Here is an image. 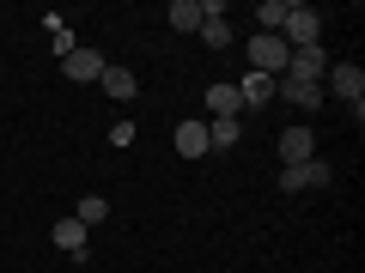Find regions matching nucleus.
Here are the masks:
<instances>
[{
    "instance_id": "f257e3e1",
    "label": "nucleus",
    "mask_w": 365,
    "mask_h": 273,
    "mask_svg": "<svg viewBox=\"0 0 365 273\" xmlns=\"http://www.w3.org/2000/svg\"><path fill=\"white\" fill-rule=\"evenodd\" d=\"M287 61H292V49H287L280 31H256V37H250V73L280 79V73H287Z\"/></svg>"
},
{
    "instance_id": "f03ea898",
    "label": "nucleus",
    "mask_w": 365,
    "mask_h": 273,
    "mask_svg": "<svg viewBox=\"0 0 365 273\" xmlns=\"http://www.w3.org/2000/svg\"><path fill=\"white\" fill-rule=\"evenodd\" d=\"M323 97H347V109L365 104V67H359V61H329V73H323Z\"/></svg>"
},
{
    "instance_id": "7ed1b4c3",
    "label": "nucleus",
    "mask_w": 365,
    "mask_h": 273,
    "mask_svg": "<svg viewBox=\"0 0 365 273\" xmlns=\"http://www.w3.org/2000/svg\"><path fill=\"white\" fill-rule=\"evenodd\" d=\"M280 37H287V49H311V43H323V13H317V6H287Z\"/></svg>"
},
{
    "instance_id": "20e7f679",
    "label": "nucleus",
    "mask_w": 365,
    "mask_h": 273,
    "mask_svg": "<svg viewBox=\"0 0 365 273\" xmlns=\"http://www.w3.org/2000/svg\"><path fill=\"white\" fill-rule=\"evenodd\" d=\"M104 55H98V49H73V55H61V73L67 79H73V85H98V79H104Z\"/></svg>"
},
{
    "instance_id": "39448f33",
    "label": "nucleus",
    "mask_w": 365,
    "mask_h": 273,
    "mask_svg": "<svg viewBox=\"0 0 365 273\" xmlns=\"http://www.w3.org/2000/svg\"><path fill=\"white\" fill-rule=\"evenodd\" d=\"M49 243L61 249V255H73V261H86V243H91V231H86V225L73 219V213H61V219H55V231H49Z\"/></svg>"
},
{
    "instance_id": "423d86ee",
    "label": "nucleus",
    "mask_w": 365,
    "mask_h": 273,
    "mask_svg": "<svg viewBox=\"0 0 365 273\" xmlns=\"http://www.w3.org/2000/svg\"><path fill=\"white\" fill-rule=\"evenodd\" d=\"M170 146H177V158H207V152H213V146H207V122H201V116L177 122V134H170Z\"/></svg>"
},
{
    "instance_id": "0eeeda50",
    "label": "nucleus",
    "mask_w": 365,
    "mask_h": 273,
    "mask_svg": "<svg viewBox=\"0 0 365 273\" xmlns=\"http://www.w3.org/2000/svg\"><path fill=\"white\" fill-rule=\"evenodd\" d=\"M304 158H317V134L304 128V122H292V128L280 134V164H304Z\"/></svg>"
},
{
    "instance_id": "6e6552de",
    "label": "nucleus",
    "mask_w": 365,
    "mask_h": 273,
    "mask_svg": "<svg viewBox=\"0 0 365 273\" xmlns=\"http://www.w3.org/2000/svg\"><path fill=\"white\" fill-rule=\"evenodd\" d=\"M287 73H292V79H311V85H323V73H329V55H323V43H311V49H292Z\"/></svg>"
},
{
    "instance_id": "1a4fd4ad",
    "label": "nucleus",
    "mask_w": 365,
    "mask_h": 273,
    "mask_svg": "<svg viewBox=\"0 0 365 273\" xmlns=\"http://www.w3.org/2000/svg\"><path fill=\"white\" fill-rule=\"evenodd\" d=\"M274 97H287V104H299V109H317V104H323V85H311V79H292V73H280V79H274Z\"/></svg>"
},
{
    "instance_id": "9d476101",
    "label": "nucleus",
    "mask_w": 365,
    "mask_h": 273,
    "mask_svg": "<svg viewBox=\"0 0 365 273\" xmlns=\"http://www.w3.org/2000/svg\"><path fill=\"white\" fill-rule=\"evenodd\" d=\"M237 104H244V109L274 104V79L268 73H244V79H237Z\"/></svg>"
},
{
    "instance_id": "9b49d317",
    "label": "nucleus",
    "mask_w": 365,
    "mask_h": 273,
    "mask_svg": "<svg viewBox=\"0 0 365 273\" xmlns=\"http://www.w3.org/2000/svg\"><path fill=\"white\" fill-rule=\"evenodd\" d=\"M237 140H244V122L237 116H207V146L213 152H232Z\"/></svg>"
},
{
    "instance_id": "f8f14e48",
    "label": "nucleus",
    "mask_w": 365,
    "mask_h": 273,
    "mask_svg": "<svg viewBox=\"0 0 365 273\" xmlns=\"http://www.w3.org/2000/svg\"><path fill=\"white\" fill-rule=\"evenodd\" d=\"M98 85L116 97V104H128V97H140V79H134V67H104V79Z\"/></svg>"
},
{
    "instance_id": "ddd939ff",
    "label": "nucleus",
    "mask_w": 365,
    "mask_h": 273,
    "mask_svg": "<svg viewBox=\"0 0 365 273\" xmlns=\"http://www.w3.org/2000/svg\"><path fill=\"white\" fill-rule=\"evenodd\" d=\"M207 109H213V116H244V104H237V85L213 79V85H207Z\"/></svg>"
},
{
    "instance_id": "4468645a",
    "label": "nucleus",
    "mask_w": 365,
    "mask_h": 273,
    "mask_svg": "<svg viewBox=\"0 0 365 273\" xmlns=\"http://www.w3.org/2000/svg\"><path fill=\"white\" fill-rule=\"evenodd\" d=\"M170 31H201V0H170Z\"/></svg>"
},
{
    "instance_id": "2eb2a0df",
    "label": "nucleus",
    "mask_w": 365,
    "mask_h": 273,
    "mask_svg": "<svg viewBox=\"0 0 365 273\" xmlns=\"http://www.w3.org/2000/svg\"><path fill=\"white\" fill-rule=\"evenodd\" d=\"M73 219L86 225V231H98V225L110 219V200H104V195H86V200H79V207H73Z\"/></svg>"
},
{
    "instance_id": "dca6fc26",
    "label": "nucleus",
    "mask_w": 365,
    "mask_h": 273,
    "mask_svg": "<svg viewBox=\"0 0 365 273\" xmlns=\"http://www.w3.org/2000/svg\"><path fill=\"white\" fill-rule=\"evenodd\" d=\"M287 6H292V0H262V6H256V31H280V25H287Z\"/></svg>"
},
{
    "instance_id": "f3484780",
    "label": "nucleus",
    "mask_w": 365,
    "mask_h": 273,
    "mask_svg": "<svg viewBox=\"0 0 365 273\" xmlns=\"http://www.w3.org/2000/svg\"><path fill=\"white\" fill-rule=\"evenodd\" d=\"M201 37H207V49H232V25L225 18H201Z\"/></svg>"
},
{
    "instance_id": "a211bd4d",
    "label": "nucleus",
    "mask_w": 365,
    "mask_h": 273,
    "mask_svg": "<svg viewBox=\"0 0 365 273\" xmlns=\"http://www.w3.org/2000/svg\"><path fill=\"white\" fill-rule=\"evenodd\" d=\"M110 146H134V122H128V116L110 122Z\"/></svg>"
}]
</instances>
